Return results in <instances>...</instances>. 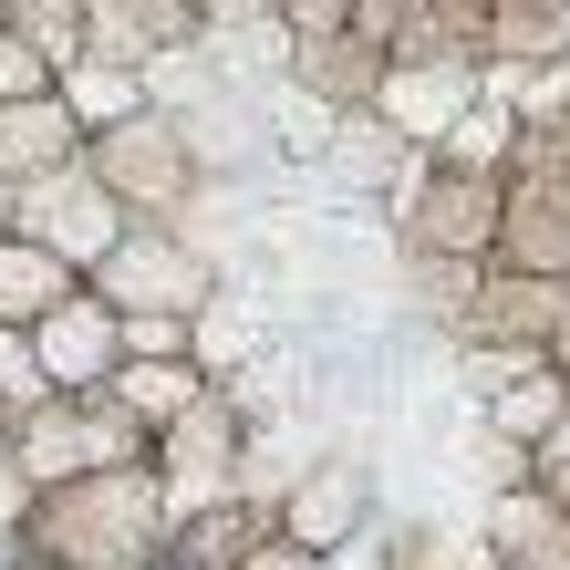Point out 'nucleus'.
Returning a JSON list of instances; mask_svg holds the SVG:
<instances>
[{"instance_id":"nucleus-1","label":"nucleus","mask_w":570,"mask_h":570,"mask_svg":"<svg viewBox=\"0 0 570 570\" xmlns=\"http://www.w3.org/2000/svg\"><path fill=\"white\" fill-rule=\"evenodd\" d=\"M156 435L115 405V394H52L31 405L21 435H11V466L31 488H73V478H105V466H146Z\"/></svg>"},{"instance_id":"nucleus-2","label":"nucleus","mask_w":570,"mask_h":570,"mask_svg":"<svg viewBox=\"0 0 570 570\" xmlns=\"http://www.w3.org/2000/svg\"><path fill=\"white\" fill-rule=\"evenodd\" d=\"M83 166L115 187V208L136 218V228H166V218H177L187 197H197V136H187V125L166 115V105L125 115L115 136H94V146H83Z\"/></svg>"},{"instance_id":"nucleus-3","label":"nucleus","mask_w":570,"mask_h":570,"mask_svg":"<svg viewBox=\"0 0 570 570\" xmlns=\"http://www.w3.org/2000/svg\"><path fill=\"white\" fill-rule=\"evenodd\" d=\"M21 197V239H42L52 259H62V271H105V259H115V239H125V228H136V218H125L115 208V187L105 177H94V166H62V177H31V187H11Z\"/></svg>"},{"instance_id":"nucleus-4","label":"nucleus","mask_w":570,"mask_h":570,"mask_svg":"<svg viewBox=\"0 0 570 570\" xmlns=\"http://www.w3.org/2000/svg\"><path fill=\"white\" fill-rule=\"evenodd\" d=\"M83 291L115 301L125 322H136V312H177V322H197V312H208V259H197L177 228H125L115 259H105Z\"/></svg>"},{"instance_id":"nucleus-5","label":"nucleus","mask_w":570,"mask_h":570,"mask_svg":"<svg viewBox=\"0 0 570 570\" xmlns=\"http://www.w3.org/2000/svg\"><path fill=\"white\" fill-rule=\"evenodd\" d=\"M498 228H509V177H456V166H425V187L405 197L415 259H498Z\"/></svg>"},{"instance_id":"nucleus-6","label":"nucleus","mask_w":570,"mask_h":570,"mask_svg":"<svg viewBox=\"0 0 570 570\" xmlns=\"http://www.w3.org/2000/svg\"><path fill=\"white\" fill-rule=\"evenodd\" d=\"M498 271L570 281V166L509 156V228H498Z\"/></svg>"},{"instance_id":"nucleus-7","label":"nucleus","mask_w":570,"mask_h":570,"mask_svg":"<svg viewBox=\"0 0 570 570\" xmlns=\"http://www.w3.org/2000/svg\"><path fill=\"white\" fill-rule=\"evenodd\" d=\"M31 353H42V384L52 394H105L125 374V312L94 301V291H73L52 322H31Z\"/></svg>"},{"instance_id":"nucleus-8","label":"nucleus","mask_w":570,"mask_h":570,"mask_svg":"<svg viewBox=\"0 0 570 570\" xmlns=\"http://www.w3.org/2000/svg\"><path fill=\"white\" fill-rule=\"evenodd\" d=\"M156 478H166V509L197 519V509H218L228 478H239V405L228 394H208L177 435H156Z\"/></svg>"},{"instance_id":"nucleus-9","label":"nucleus","mask_w":570,"mask_h":570,"mask_svg":"<svg viewBox=\"0 0 570 570\" xmlns=\"http://www.w3.org/2000/svg\"><path fill=\"white\" fill-rule=\"evenodd\" d=\"M478 94H488L478 62H394L384 94H374V125H394V146H425V156H435Z\"/></svg>"},{"instance_id":"nucleus-10","label":"nucleus","mask_w":570,"mask_h":570,"mask_svg":"<svg viewBox=\"0 0 570 570\" xmlns=\"http://www.w3.org/2000/svg\"><path fill=\"white\" fill-rule=\"evenodd\" d=\"M208 31V0H94L83 52L94 62H166Z\"/></svg>"},{"instance_id":"nucleus-11","label":"nucleus","mask_w":570,"mask_h":570,"mask_svg":"<svg viewBox=\"0 0 570 570\" xmlns=\"http://www.w3.org/2000/svg\"><path fill=\"white\" fill-rule=\"evenodd\" d=\"M560 312H570V281H540V271H488L478 322H466V332H478L488 353H550Z\"/></svg>"},{"instance_id":"nucleus-12","label":"nucleus","mask_w":570,"mask_h":570,"mask_svg":"<svg viewBox=\"0 0 570 570\" xmlns=\"http://www.w3.org/2000/svg\"><path fill=\"white\" fill-rule=\"evenodd\" d=\"M83 115L62 94H31V105H0V187H31V177H62L83 166Z\"/></svg>"},{"instance_id":"nucleus-13","label":"nucleus","mask_w":570,"mask_h":570,"mask_svg":"<svg viewBox=\"0 0 570 570\" xmlns=\"http://www.w3.org/2000/svg\"><path fill=\"white\" fill-rule=\"evenodd\" d=\"M271 509H281V540H301L312 560H343V550H353V529H363V478L322 466V478H291Z\"/></svg>"},{"instance_id":"nucleus-14","label":"nucleus","mask_w":570,"mask_h":570,"mask_svg":"<svg viewBox=\"0 0 570 570\" xmlns=\"http://www.w3.org/2000/svg\"><path fill=\"white\" fill-rule=\"evenodd\" d=\"M291 73L312 83L332 115H374V94H384V73H394V62L363 42V31H322V42H291Z\"/></svg>"},{"instance_id":"nucleus-15","label":"nucleus","mask_w":570,"mask_h":570,"mask_svg":"<svg viewBox=\"0 0 570 570\" xmlns=\"http://www.w3.org/2000/svg\"><path fill=\"white\" fill-rule=\"evenodd\" d=\"M488 540H498V570H570V509L550 488H509Z\"/></svg>"},{"instance_id":"nucleus-16","label":"nucleus","mask_w":570,"mask_h":570,"mask_svg":"<svg viewBox=\"0 0 570 570\" xmlns=\"http://www.w3.org/2000/svg\"><path fill=\"white\" fill-rule=\"evenodd\" d=\"M73 291H83V271H62V259H52L42 239H0V322H11V332L52 322Z\"/></svg>"},{"instance_id":"nucleus-17","label":"nucleus","mask_w":570,"mask_h":570,"mask_svg":"<svg viewBox=\"0 0 570 570\" xmlns=\"http://www.w3.org/2000/svg\"><path fill=\"white\" fill-rule=\"evenodd\" d=\"M105 394H115V405L136 415L146 435H177L197 405H208V374H197V363H125V374H115Z\"/></svg>"},{"instance_id":"nucleus-18","label":"nucleus","mask_w":570,"mask_h":570,"mask_svg":"<svg viewBox=\"0 0 570 570\" xmlns=\"http://www.w3.org/2000/svg\"><path fill=\"white\" fill-rule=\"evenodd\" d=\"M62 105H73L83 115V136H115V125L125 115H146V73H136V62H62Z\"/></svg>"},{"instance_id":"nucleus-19","label":"nucleus","mask_w":570,"mask_h":570,"mask_svg":"<svg viewBox=\"0 0 570 570\" xmlns=\"http://www.w3.org/2000/svg\"><path fill=\"white\" fill-rule=\"evenodd\" d=\"M488 52H509V62L570 52V0H498L488 11Z\"/></svg>"},{"instance_id":"nucleus-20","label":"nucleus","mask_w":570,"mask_h":570,"mask_svg":"<svg viewBox=\"0 0 570 570\" xmlns=\"http://www.w3.org/2000/svg\"><path fill=\"white\" fill-rule=\"evenodd\" d=\"M11 11V31H31L52 62H83V21H94V0H0Z\"/></svg>"},{"instance_id":"nucleus-21","label":"nucleus","mask_w":570,"mask_h":570,"mask_svg":"<svg viewBox=\"0 0 570 570\" xmlns=\"http://www.w3.org/2000/svg\"><path fill=\"white\" fill-rule=\"evenodd\" d=\"M31 94H62V62L31 31H0V105H31Z\"/></svg>"},{"instance_id":"nucleus-22","label":"nucleus","mask_w":570,"mask_h":570,"mask_svg":"<svg viewBox=\"0 0 570 570\" xmlns=\"http://www.w3.org/2000/svg\"><path fill=\"white\" fill-rule=\"evenodd\" d=\"M0 405L31 415V405H52V384H42V353H31V332L0 322Z\"/></svg>"},{"instance_id":"nucleus-23","label":"nucleus","mask_w":570,"mask_h":570,"mask_svg":"<svg viewBox=\"0 0 570 570\" xmlns=\"http://www.w3.org/2000/svg\"><path fill=\"white\" fill-rule=\"evenodd\" d=\"M239 570H332V560H312V550H301V540H281V529H271V540H259Z\"/></svg>"},{"instance_id":"nucleus-24","label":"nucleus","mask_w":570,"mask_h":570,"mask_svg":"<svg viewBox=\"0 0 570 570\" xmlns=\"http://www.w3.org/2000/svg\"><path fill=\"white\" fill-rule=\"evenodd\" d=\"M540 466H550V478H560V466H570V415L550 425V446H540Z\"/></svg>"},{"instance_id":"nucleus-25","label":"nucleus","mask_w":570,"mask_h":570,"mask_svg":"<svg viewBox=\"0 0 570 570\" xmlns=\"http://www.w3.org/2000/svg\"><path fill=\"white\" fill-rule=\"evenodd\" d=\"M550 374L570 384V312H560V332H550Z\"/></svg>"},{"instance_id":"nucleus-26","label":"nucleus","mask_w":570,"mask_h":570,"mask_svg":"<svg viewBox=\"0 0 570 570\" xmlns=\"http://www.w3.org/2000/svg\"><path fill=\"white\" fill-rule=\"evenodd\" d=\"M11 435H21V415H11V405H0V456H11Z\"/></svg>"},{"instance_id":"nucleus-27","label":"nucleus","mask_w":570,"mask_h":570,"mask_svg":"<svg viewBox=\"0 0 570 570\" xmlns=\"http://www.w3.org/2000/svg\"><path fill=\"white\" fill-rule=\"evenodd\" d=\"M550 498H560V509H570V466H560V478H550Z\"/></svg>"}]
</instances>
